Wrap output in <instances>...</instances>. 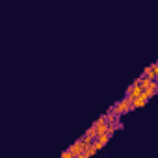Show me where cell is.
Wrapping results in <instances>:
<instances>
[{
    "label": "cell",
    "mask_w": 158,
    "mask_h": 158,
    "mask_svg": "<svg viewBox=\"0 0 158 158\" xmlns=\"http://www.w3.org/2000/svg\"><path fill=\"white\" fill-rule=\"evenodd\" d=\"M91 147H93V151H95V152H99V151H101V149H102L104 145H102V143H101L99 139H93V143H91Z\"/></svg>",
    "instance_id": "4"
},
{
    "label": "cell",
    "mask_w": 158,
    "mask_h": 158,
    "mask_svg": "<svg viewBox=\"0 0 158 158\" xmlns=\"http://www.w3.org/2000/svg\"><path fill=\"white\" fill-rule=\"evenodd\" d=\"M145 104H147V102H145V101H143V99L139 97V99H136V101L132 102V108L136 110V108H141V106H145Z\"/></svg>",
    "instance_id": "3"
},
{
    "label": "cell",
    "mask_w": 158,
    "mask_h": 158,
    "mask_svg": "<svg viewBox=\"0 0 158 158\" xmlns=\"http://www.w3.org/2000/svg\"><path fill=\"white\" fill-rule=\"evenodd\" d=\"M60 158H74V154H71V152H69V151L65 149V151L61 152V156H60Z\"/></svg>",
    "instance_id": "7"
},
{
    "label": "cell",
    "mask_w": 158,
    "mask_h": 158,
    "mask_svg": "<svg viewBox=\"0 0 158 158\" xmlns=\"http://www.w3.org/2000/svg\"><path fill=\"white\" fill-rule=\"evenodd\" d=\"M97 139H99V141H101L102 145H106V143H108V139H110V136H108V134H101V136H99Z\"/></svg>",
    "instance_id": "6"
},
{
    "label": "cell",
    "mask_w": 158,
    "mask_h": 158,
    "mask_svg": "<svg viewBox=\"0 0 158 158\" xmlns=\"http://www.w3.org/2000/svg\"><path fill=\"white\" fill-rule=\"evenodd\" d=\"M67 151H69L71 154H74V158H76L78 154H82V152H84V145H82V141H80V139H76V141L67 149Z\"/></svg>",
    "instance_id": "1"
},
{
    "label": "cell",
    "mask_w": 158,
    "mask_h": 158,
    "mask_svg": "<svg viewBox=\"0 0 158 158\" xmlns=\"http://www.w3.org/2000/svg\"><path fill=\"white\" fill-rule=\"evenodd\" d=\"M76 158H89V156H88V154H86V152H82V154H78V156H76Z\"/></svg>",
    "instance_id": "8"
},
{
    "label": "cell",
    "mask_w": 158,
    "mask_h": 158,
    "mask_svg": "<svg viewBox=\"0 0 158 158\" xmlns=\"http://www.w3.org/2000/svg\"><path fill=\"white\" fill-rule=\"evenodd\" d=\"M84 136H89V138H93V139H97V136H95V128L93 127H89L86 132H84Z\"/></svg>",
    "instance_id": "5"
},
{
    "label": "cell",
    "mask_w": 158,
    "mask_h": 158,
    "mask_svg": "<svg viewBox=\"0 0 158 158\" xmlns=\"http://www.w3.org/2000/svg\"><path fill=\"white\" fill-rule=\"evenodd\" d=\"M156 91H158V88H151V89H143L139 97H141V99H143V101L147 102V101H149V99H151V97H152V95L156 93Z\"/></svg>",
    "instance_id": "2"
}]
</instances>
